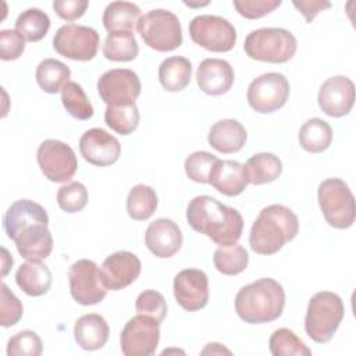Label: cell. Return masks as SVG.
Here are the masks:
<instances>
[{"label":"cell","mask_w":356,"mask_h":356,"mask_svg":"<svg viewBox=\"0 0 356 356\" xmlns=\"http://www.w3.org/2000/svg\"><path fill=\"white\" fill-rule=\"evenodd\" d=\"M285 306V291L273 278H259L242 286L235 296V312L248 324L277 320Z\"/></svg>","instance_id":"obj_3"},{"label":"cell","mask_w":356,"mask_h":356,"mask_svg":"<svg viewBox=\"0 0 356 356\" xmlns=\"http://www.w3.org/2000/svg\"><path fill=\"white\" fill-rule=\"evenodd\" d=\"M157 203V193L152 186L145 184L135 185L127 196L128 216L135 221H145L153 216Z\"/></svg>","instance_id":"obj_32"},{"label":"cell","mask_w":356,"mask_h":356,"mask_svg":"<svg viewBox=\"0 0 356 356\" xmlns=\"http://www.w3.org/2000/svg\"><path fill=\"white\" fill-rule=\"evenodd\" d=\"M299 232L298 216L284 204L260 210L249 234L250 249L257 254H274Z\"/></svg>","instance_id":"obj_2"},{"label":"cell","mask_w":356,"mask_h":356,"mask_svg":"<svg viewBox=\"0 0 356 356\" xmlns=\"http://www.w3.org/2000/svg\"><path fill=\"white\" fill-rule=\"evenodd\" d=\"M135 309L138 314H145L156 321L161 323L167 316V303L164 296L153 289L143 291L135 300Z\"/></svg>","instance_id":"obj_42"},{"label":"cell","mask_w":356,"mask_h":356,"mask_svg":"<svg viewBox=\"0 0 356 356\" xmlns=\"http://www.w3.org/2000/svg\"><path fill=\"white\" fill-rule=\"evenodd\" d=\"M57 203L65 213H78L88 203V191L81 182H68L57 191Z\"/></svg>","instance_id":"obj_40"},{"label":"cell","mask_w":356,"mask_h":356,"mask_svg":"<svg viewBox=\"0 0 356 356\" xmlns=\"http://www.w3.org/2000/svg\"><path fill=\"white\" fill-rule=\"evenodd\" d=\"M292 4L298 8V11L306 18V22H312L314 19V17L325 10L331 7L330 1H321V0H307V1H292Z\"/></svg>","instance_id":"obj_47"},{"label":"cell","mask_w":356,"mask_h":356,"mask_svg":"<svg viewBox=\"0 0 356 356\" xmlns=\"http://www.w3.org/2000/svg\"><path fill=\"white\" fill-rule=\"evenodd\" d=\"M89 3L86 0H56L53 1V8L56 14L65 21H75L81 18Z\"/></svg>","instance_id":"obj_46"},{"label":"cell","mask_w":356,"mask_h":356,"mask_svg":"<svg viewBox=\"0 0 356 356\" xmlns=\"http://www.w3.org/2000/svg\"><path fill=\"white\" fill-rule=\"evenodd\" d=\"M172 289L177 303L186 312H197L209 302V278L202 270L179 271L174 278Z\"/></svg>","instance_id":"obj_15"},{"label":"cell","mask_w":356,"mask_h":356,"mask_svg":"<svg viewBox=\"0 0 356 356\" xmlns=\"http://www.w3.org/2000/svg\"><path fill=\"white\" fill-rule=\"evenodd\" d=\"M317 102L324 114L335 118L343 117L353 107L355 83L343 75L331 76L320 86Z\"/></svg>","instance_id":"obj_17"},{"label":"cell","mask_w":356,"mask_h":356,"mask_svg":"<svg viewBox=\"0 0 356 356\" xmlns=\"http://www.w3.org/2000/svg\"><path fill=\"white\" fill-rule=\"evenodd\" d=\"M1 253H3V256H1V261H3V264H1V267H3V270H1V277H6L7 273H8V270H10L11 266H13L14 260H13L11 254L8 253V250H7L6 248H1Z\"/></svg>","instance_id":"obj_49"},{"label":"cell","mask_w":356,"mask_h":356,"mask_svg":"<svg viewBox=\"0 0 356 356\" xmlns=\"http://www.w3.org/2000/svg\"><path fill=\"white\" fill-rule=\"evenodd\" d=\"M182 232L177 222L170 218L152 221L145 232L147 249L159 259L172 257L182 246Z\"/></svg>","instance_id":"obj_19"},{"label":"cell","mask_w":356,"mask_h":356,"mask_svg":"<svg viewBox=\"0 0 356 356\" xmlns=\"http://www.w3.org/2000/svg\"><path fill=\"white\" fill-rule=\"evenodd\" d=\"M81 156L93 165L107 167L121 156V145L115 136L102 128L88 129L79 139Z\"/></svg>","instance_id":"obj_18"},{"label":"cell","mask_w":356,"mask_h":356,"mask_svg":"<svg viewBox=\"0 0 356 356\" xmlns=\"http://www.w3.org/2000/svg\"><path fill=\"white\" fill-rule=\"evenodd\" d=\"M100 38L96 29L85 25L65 24L60 26L53 38L54 50L70 60L89 61L99 49Z\"/></svg>","instance_id":"obj_9"},{"label":"cell","mask_w":356,"mask_h":356,"mask_svg":"<svg viewBox=\"0 0 356 356\" xmlns=\"http://www.w3.org/2000/svg\"><path fill=\"white\" fill-rule=\"evenodd\" d=\"M61 102L67 113L75 120H89L93 115V106L85 90L76 82H67L61 89Z\"/></svg>","instance_id":"obj_38"},{"label":"cell","mask_w":356,"mask_h":356,"mask_svg":"<svg viewBox=\"0 0 356 356\" xmlns=\"http://www.w3.org/2000/svg\"><path fill=\"white\" fill-rule=\"evenodd\" d=\"M36 82L46 93H58L71 78V70L56 58H44L36 67Z\"/></svg>","instance_id":"obj_31"},{"label":"cell","mask_w":356,"mask_h":356,"mask_svg":"<svg viewBox=\"0 0 356 356\" xmlns=\"http://www.w3.org/2000/svg\"><path fill=\"white\" fill-rule=\"evenodd\" d=\"M160 341V323L138 314L128 320L120 335L121 352L125 356H150Z\"/></svg>","instance_id":"obj_13"},{"label":"cell","mask_w":356,"mask_h":356,"mask_svg":"<svg viewBox=\"0 0 356 356\" xmlns=\"http://www.w3.org/2000/svg\"><path fill=\"white\" fill-rule=\"evenodd\" d=\"M248 139L245 127L232 118H225L214 122L209 131V145L224 154L239 152Z\"/></svg>","instance_id":"obj_24"},{"label":"cell","mask_w":356,"mask_h":356,"mask_svg":"<svg viewBox=\"0 0 356 356\" xmlns=\"http://www.w3.org/2000/svg\"><path fill=\"white\" fill-rule=\"evenodd\" d=\"M142 263L139 257L128 250H118L107 256L100 267L102 281L107 291H120L131 285L139 277Z\"/></svg>","instance_id":"obj_16"},{"label":"cell","mask_w":356,"mask_h":356,"mask_svg":"<svg viewBox=\"0 0 356 356\" xmlns=\"http://www.w3.org/2000/svg\"><path fill=\"white\" fill-rule=\"evenodd\" d=\"M185 4H186V6H189V7H202V6H207V4H209V1H206V3H200V4H192V3H186V1H185Z\"/></svg>","instance_id":"obj_50"},{"label":"cell","mask_w":356,"mask_h":356,"mask_svg":"<svg viewBox=\"0 0 356 356\" xmlns=\"http://www.w3.org/2000/svg\"><path fill=\"white\" fill-rule=\"evenodd\" d=\"M36 160L42 174L51 182L70 181L78 168L72 147L57 139L43 140L38 147Z\"/></svg>","instance_id":"obj_11"},{"label":"cell","mask_w":356,"mask_h":356,"mask_svg":"<svg viewBox=\"0 0 356 356\" xmlns=\"http://www.w3.org/2000/svg\"><path fill=\"white\" fill-rule=\"evenodd\" d=\"M270 353L273 356H310L312 350L289 328L275 330L268 339Z\"/></svg>","instance_id":"obj_37"},{"label":"cell","mask_w":356,"mask_h":356,"mask_svg":"<svg viewBox=\"0 0 356 356\" xmlns=\"http://www.w3.org/2000/svg\"><path fill=\"white\" fill-rule=\"evenodd\" d=\"M140 79L128 68L108 70L97 81V92L107 106L135 103L140 95Z\"/></svg>","instance_id":"obj_14"},{"label":"cell","mask_w":356,"mask_h":356,"mask_svg":"<svg viewBox=\"0 0 356 356\" xmlns=\"http://www.w3.org/2000/svg\"><path fill=\"white\" fill-rule=\"evenodd\" d=\"M140 18V8L131 1H111L104 8L102 21L108 33L131 32L134 33Z\"/></svg>","instance_id":"obj_27"},{"label":"cell","mask_w":356,"mask_h":356,"mask_svg":"<svg viewBox=\"0 0 356 356\" xmlns=\"http://www.w3.org/2000/svg\"><path fill=\"white\" fill-rule=\"evenodd\" d=\"M213 263L217 271L224 275H236L246 270L249 263L248 250L238 245L229 246H218L213 256Z\"/></svg>","instance_id":"obj_34"},{"label":"cell","mask_w":356,"mask_h":356,"mask_svg":"<svg viewBox=\"0 0 356 356\" xmlns=\"http://www.w3.org/2000/svg\"><path fill=\"white\" fill-rule=\"evenodd\" d=\"M15 282L29 296L44 295L51 285V273L42 261L22 263L15 273Z\"/></svg>","instance_id":"obj_26"},{"label":"cell","mask_w":356,"mask_h":356,"mask_svg":"<svg viewBox=\"0 0 356 356\" xmlns=\"http://www.w3.org/2000/svg\"><path fill=\"white\" fill-rule=\"evenodd\" d=\"M235 81L234 68L221 58H204L196 71V82L202 92L209 96L227 93Z\"/></svg>","instance_id":"obj_21"},{"label":"cell","mask_w":356,"mask_h":356,"mask_svg":"<svg viewBox=\"0 0 356 356\" xmlns=\"http://www.w3.org/2000/svg\"><path fill=\"white\" fill-rule=\"evenodd\" d=\"M43 343L35 331H19L7 342L8 356H39L42 355Z\"/></svg>","instance_id":"obj_41"},{"label":"cell","mask_w":356,"mask_h":356,"mask_svg":"<svg viewBox=\"0 0 356 356\" xmlns=\"http://www.w3.org/2000/svg\"><path fill=\"white\" fill-rule=\"evenodd\" d=\"M139 120L140 114L135 103L107 106L104 111V121L107 127L120 135L132 134L138 128Z\"/></svg>","instance_id":"obj_36"},{"label":"cell","mask_w":356,"mask_h":356,"mask_svg":"<svg viewBox=\"0 0 356 356\" xmlns=\"http://www.w3.org/2000/svg\"><path fill=\"white\" fill-rule=\"evenodd\" d=\"M136 29L150 49L165 53L182 44V28L178 17L164 8H156L140 15Z\"/></svg>","instance_id":"obj_6"},{"label":"cell","mask_w":356,"mask_h":356,"mask_svg":"<svg viewBox=\"0 0 356 356\" xmlns=\"http://www.w3.org/2000/svg\"><path fill=\"white\" fill-rule=\"evenodd\" d=\"M188 224L220 246H229L239 241L243 231L241 213L220 203L209 195L195 196L186 209Z\"/></svg>","instance_id":"obj_1"},{"label":"cell","mask_w":356,"mask_h":356,"mask_svg":"<svg viewBox=\"0 0 356 356\" xmlns=\"http://www.w3.org/2000/svg\"><path fill=\"white\" fill-rule=\"evenodd\" d=\"M298 49L296 38L284 28H259L248 33L243 50L257 61L282 64L289 61Z\"/></svg>","instance_id":"obj_5"},{"label":"cell","mask_w":356,"mask_h":356,"mask_svg":"<svg viewBox=\"0 0 356 356\" xmlns=\"http://www.w3.org/2000/svg\"><path fill=\"white\" fill-rule=\"evenodd\" d=\"M25 51V39L15 29L0 31V58L4 61L17 60Z\"/></svg>","instance_id":"obj_45"},{"label":"cell","mask_w":356,"mask_h":356,"mask_svg":"<svg viewBox=\"0 0 356 356\" xmlns=\"http://www.w3.org/2000/svg\"><path fill=\"white\" fill-rule=\"evenodd\" d=\"M192 78V64L186 57L172 56L161 61L159 67L160 85L168 92L184 90Z\"/></svg>","instance_id":"obj_28"},{"label":"cell","mask_w":356,"mask_h":356,"mask_svg":"<svg viewBox=\"0 0 356 356\" xmlns=\"http://www.w3.org/2000/svg\"><path fill=\"white\" fill-rule=\"evenodd\" d=\"M321 213L328 225L346 229L355 222V197L348 184L339 178L324 179L317 189Z\"/></svg>","instance_id":"obj_7"},{"label":"cell","mask_w":356,"mask_h":356,"mask_svg":"<svg viewBox=\"0 0 356 356\" xmlns=\"http://www.w3.org/2000/svg\"><path fill=\"white\" fill-rule=\"evenodd\" d=\"M289 97V82L280 72H266L254 78L246 92L249 106L261 114H270L285 106Z\"/></svg>","instance_id":"obj_10"},{"label":"cell","mask_w":356,"mask_h":356,"mask_svg":"<svg viewBox=\"0 0 356 356\" xmlns=\"http://www.w3.org/2000/svg\"><path fill=\"white\" fill-rule=\"evenodd\" d=\"M281 6L280 0H235L234 7L239 15L248 19H257Z\"/></svg>","instance_id":"obj_44"},{"label":"cell","mask_w":356,"mask_h":356,"mask_svg":"<svg viewBox=\"0 0 356 356\" xmlns=\"http://www.w3.org/2000/svg\"><path fill=\"white\" fill-rule=\"evenodd\" d=\"M299 145L309 153H321L332 142V128L321 118H309L299 129Z\"/></svg>","instance_id":"obj_30"},{"label":"cell","mask_w":356,"mask_h":356,"mask_svg":"<svg viewBox=\"0 0 356 356\" xmlns=\"http://www.w3.org/2000/svg\"><path fill=\"white\" fill-rule=\"evenodd\" d=\"M203 355L206 353H211V355H222V353H227V355H231V350L224 348L221 343H217V342H210L206 345V348L202 350Z\"/></svg>","instance_id":"obj_48"},{"label":"cell","mask_w":356,"mask_h":356,"mask_svg":"<svg viewBox=\"0 0 356 356\" xmlns=\"http://www.w3.org/2000/svg\"><path fill=\"white\" fill-rule=\"evenodd\" d=\"M218 159L204 150L193 152L185 159V174L186 177L197 184H209V177L211 172V168L214 167L216 161Z\"/></svg>","instance_id":"obj_39"},{"label":"cell","mask_w":356,"mask_h":356,"mask_svg":"<svg viewBox=\"0 0 356 356\" xmlns=\"http://www.w3.org/2000/svg\"><path fill=\"white\" fill-rule=\"evenodd\" d=\"M209 184L225 196H238L246 189L249 181L243 164L235 160L218 159L211 168Z\"/></svg>","instance_id":"obj_22"},{"label":"cell","mask_w":356,"mask_h":356,"mask_svg":"<svg viewBox=\"0 0 356 356\" xmlns=\"http://www.w3.org/2000/svg\"><path fill=\"white\" fill-rule=\"evenodd\" d=\"M49 222H35L22 228L13 241L18 253L28 261H40L53 250V236L47 228Z\"/></svg>","instance_id":"obj_20"},{"label":"cell","mask_w":356,"mask_h":356,"mask_svg":"<svg viewBox=\"0 0 356 356\" xmlns=\"http://www.w3.org/2000/svg\"><path fill=\"white\" fill-rule=\"evenodd\" d=\"M138 53V42L131 32L108 33L103 43V56L110 61H132Z\"/></svg>","instance_id":"obj_33"},{"label":"cell","mask_w":356,"mask_h":356,"mask_svg":"<svg viewBox=\"0 0 356 356\" xmlns=\"http://www.w3.org/2000/svg\"><path fill=\"white\" fill-rule=\"evenodd\" d=\"M50 29V18L40 8H28L22 11L15 21V31H18L25 40L39 42Z\"/></svg>","instance_id":"obj_35"},{"label":"cell","mask_w":356,"mask_h":356,"mask_svg":"<svg viewBox=\"0 0 356 356\" xmlns=\"http://www.w3.org/2000/svg\"><path fill=\"white\" fill-rule=\"evenodd\" d=\"M49 222L47 211L39 203L29 199H19L14 202L3 217V227L7 236L13 238L25 227L33 222Z\"/></svg>","instance_id":"obj_23"},{"label":"cell","mask_w":356,"mask_h":356,"mask_svg":"<svg viewBox=\"0 0 356 356\" xmlns=\"http://www.w3.org/2000/svg\"><path fill=\"white\" fill-rule=\"evenodd\" d=\"M343 314L345 307L339 295L330 291H320L309 300L305 316V331L314 342L325 343L337 332Z\"/></svg>","instance_id":"obj_4"},{"label":"cell","mask_w":356,"mask_h":356,"mask_svg":"<svg viewBox=\"0 0 356 356\" xmlns=\"http://www.w3.org/2000/svg\"><path fill=\"white\" fill-rule=\"evenodd\" d=\"M189 35L193 43L214 53L229 51L236 43L235 26L218 15L195 17L189 22Z\"/></svg>","instance_id":"obj_8"},{"label":"cell","mask_w":356,"mask_h":356,"mask_svg":"<svg viewBox=\"0 0 356 356\" xmlns=\"http://www.w3.org/2000/svg\"><path fill=\"white\" fill-rule=\"evenodd\" d=\"M245 165L246 177L252 185H263L275 181L282 172V161L273 153H256L248 159Z\"/></svg>","instance_id":"obj_29"},{"label":"cell","mask_w":356,"mask_h":356,"mask_svg":"<svg viewBox=\"0 0 356 356\" xmlns=\"http://www.w3.org/2000/svg\"><path fill=\"white\" fill-rule=\"evenodd\" d=\"M110 328L106 318L97 313L81 316L74 325L75 342L83 350L102 349L108 339Z\"/></svg>","instance_id":"obj_25"},{"label":"cell","mask_w":356,"mask_h":356,"mask_svg":"<svg viewBox=\"0 0 356 356\" xmlns=\"http://www.w3.org/2000/svg\"><path fill=\"white\" fill-rule=\"evenodd\" d=\"M68 281L72 299L82 306L97 305L107 295V288L102 281L100 268L93 260L81 259L75 261L70 267Z\"/></svg>","instance_id":"obj_12"},{"label":"cell","mask_w":356,"mask_h":356,"mask_svg":"<svg viewBox=\"0 0 356 356\" xmlns=\"http://www.w3.org/2000/svg\"><path fill=\"white\" fill-rule=\"evenodd\" d=\"M22 314H24V307L21 300L3 282L1 300H0V324L3 327H11L21 320Z\"/></svg>","instance_id":"obj_43"}]
</instances>
